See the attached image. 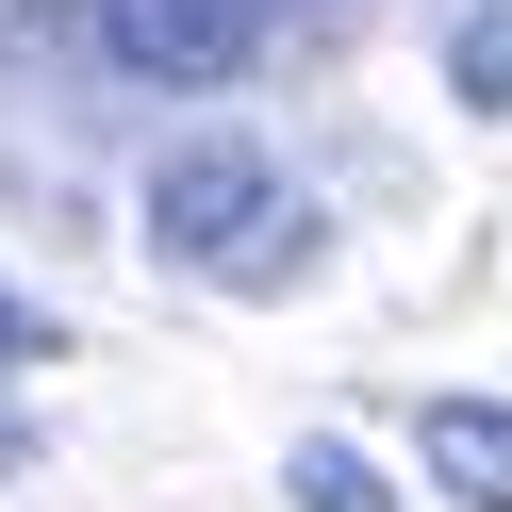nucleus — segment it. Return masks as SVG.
Listing matches in <instances>:
<instances>
[{
  "instance_id": "obj_1",
  "label": "nucleus",
  "mask_w": 512,
  "mask_h": 512,
  "mask_svg": "<svg viewBox=\"0 0 512 512\" xmlns=\"http://www.w3.org/2000/svg\"><path fill=\"white\" fill-rule=\"evenodd\" d=\"M265 149H232V133H182L166 166H149V248H166V265H232L248 232H265Z\"/></svg>"
},
{
  "instance_id": "obj_2",
  "label": "nucleus",
  "mask_w": 512,
  "mask_h": 512,
  "mask_svg": "<svg viewBox=\"0 0 512 512\" xmlns=\"http://www.w3.org/2000/svg\"><path fill=\"white\" fill-rule=\"evenodd\" d=\"M100 50L133 83H232L265 50V0H100Z\"/></svg>"
},
{
  "instance_id": "obj_3",
  "label": "nucleus",
  "mask_w": 512,
  "mask_h": 512,
  "mask_svg": "<svg viewBox=\"0 0 512 512\" xmlns=\"http://www.w3.org/2000/svg\"><path fill=\"white\" fill-rule=\"evenodd\" d=\"M413 463H430L463 512H512V413L496 397H430L413 413Z\"/></svg>"
},
{
  "instance_id": "obj_4",
  "label": "nucleus",
  "mask_w": 512,
  "mask_h": 512,
  "mask_svg": "<svg viewBox=\"0 0 512 512\" xmlns=\"http://www.w3.org/2000/svg\"><path fill=\"white\" fill-rule=\"evenodd\" d=\"M281 496H298V512H397V496H380V463H364V446H331V430L281 463Z\"/></svg>"
},
{
  "instance_id": "obj_5",
  "label": "nucleus",
  "mask_w": 512,
  "mask_h": 512,
  "mask_svg": "<svg viewBox=\"0 0 512 512\" xmlns=\"http://www.w3.org/2000/svg\"><path fill=\"white\" fill-rule=\"evenodd\" d=\"M298 265H314V215H265V232H248L232 265H215V281H232V298H281Z\"/></svg>"
},
{
  "instance_id": "obj_6",
  "label": "nucleus",
  "mask_w": 512,
  "mask_h": 512,
  "mask_svg": "<svg viewBox=\"0 0 512 512\" xmlns=\"http://www.w3.org/2000/svg\"><path fill=\"white\" fill-rule=\"evenodd\" d=\"M446 83H463L479 116H512V0H496V17H463V50H446Z\"/></svg>"
},
{
  "instance_id": "obj_7",
  "label": "nucleus",
  "mask_w": 512,
  "mask_h": 512,
  "mask_svg": "<svg viewBox=\"0 0 512 512\" xmlns=\"http://www.w3.org/2000/svg\"><path fill=\"white\" fill-rule=\"evenodd\" d=\"M50 347H67V331H50V314L17 298V281H0V364H50Z\"/></svg>"
},
{
  "instance_id": "obj_8",
  "label": "nucleus",
  "mask_w": 512,
  "mask_h": 512,
  "mask_svg": "<svg viewBox=\"0 0 512 512\" xmlns=\"http://www.w3.org/2000/svg\"><path fill=\"white\" fill-rule=\"evenodd\" d=\"M0 463H17V413H0Z\"/></svg>"
},
{
  "instance_id": "obj_9",
  "label": "nucleus",
  "mask_w": 512,
  "mask_h": 512,
  "mask_svg": "<svg viewBox=\"0 0 512 512\" xmlns=\"http://www.w3.org/2000/svg\"><path fill=\"white\" fill-rule=\"evenodd\" d=\"M298 17H331V0H298Z\"/></svg>"
}]
</instances>
